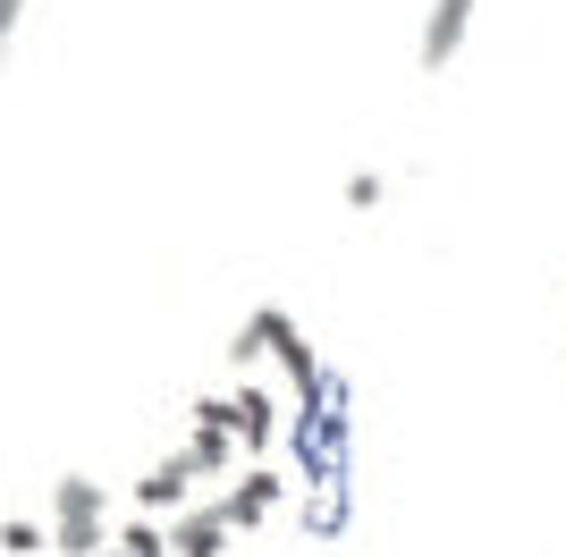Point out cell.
I'll return each instance as SVG.
<instances>
[{"instance_id": "cell-2", "label": "cell", "mask_w": 566, "mask_h": 557, "mask_svg": "<svg viewBox=\"0 0 566 557\" xmlns=\"http://www.w3.org/2000/svg\"><path fill=\"white\" fill-rule=\"evenodd\" d=\"M465 25H473V0H440L423 18V76H440L457 51H465Z\"/></svg>"}, {"instance_id": "cell-8", "label": "cell", "mask_w": 566, "mask_h": 557, "mask_svg": "<svg viewBox=\"0 0 566 557\" xmlns=\"http://www.w3.org/2000/svg\"><path fill=\"white\" fill-rule=\"evenodd\" d=\"M51 515H102V482H85V473H60V482H51Z\"/></svg>"}, {"instance_id": "cell-13", "label": "cell", "mask_w": 566, "mask_h": 557, "mask_svg": "<svg viewBox=\"0 0 566 557\" xmlns=\"http://www.w3.org/2000/svg\"><path fill=\"white\" fill-rule=\"evenodd\" d=\"M102 557H136V549H127V540H111V549H102Z\"/></svg>"}, {"instance_id": "cell-11", "label": "cell", "mask_w": 566, "mask_h": 557, "mask_svg": "<svg viewBox=\"0 0 566 557\" xmlns=\"http://www.w3.org/2000/svg\"><path fill=\"white\" fill-rule=\"evenodd\" d=\"M347 203H355V211L380 203V178H373V169H355V178H347Z\"/></svg>"}, {"instance_id": "cell-6", "label": "cell", "mask_w": 566, "mask_h": 557, "mask_svg": "<svg viewBox=\"0 0 566 557\" xmlns=\"http://www.w3.org/2000/svg\"><path fill=\"white\" fill-rule=\"evenodd\" d=\"M187 456H195V473H229V464H237V431H229V422H203V414H195Z\"/></svg>"}, {"instance_id": "cell-10", "label": "cell", "mask_w": 566, "mask_h": 557, "mask_svg": "<svg viewBox=\"0 0 566 557\" xmlns=\"http://www.w3.org/2000/svg\"><path fill=\"white\" fill-rule=\"evenodd\" d=\"M0 549H9V557H43L51 533H34V524H9V533H0Z\"/></svg>"}, {"instance_id": "cell-3", "label": "cell", "mask_w": 566, "mask_h": 557, "mask_svg": "<svg viewBox=\"0 0 566 557\" xmlns=\"http://www.w3.org/2000/svg\"><path fill=\"white\" fill-rule=\"evenodd\" d=\"M229 515L220 507H178L169 515V540H178V557H229Z\"/></svg>"}, {"instance_id": "cell-1", "label": "cell", "mask_w": 566, "mask_h": 557, "mask_svg": "<svg viewBox=\"0 0 566 557\" xmlns=\"http://www.w3.org/2000/svg\"><path fill=\"white\" fill-rule=\"evenodd\" d=\"M254 322H262V338H271V355H280V371H287V389H313V380H322V355L305 347V329L287 322L280 304H262Z\"/></svg>"}, {"instance_id": "cell-9", "label": "cell", "mask_w": 566, "mask_h": 557, "mask_svg": "<svg viewBox=\"0 0 566 557\" xmlns=\"http://www.w3.org/2000/svg\"><path fill=\"white\" fill-rule=\"evenodd\" d=\"M118 540H127V549H136V557H169V549H178V540H169L161 524H153V515H144V524H127V533H118Z\"/></svg>"}, {"instance_id": "cell-5", "label": "cell", "mask_w": 566, "mask_h": 557, "mask_svg": "<svg viewBox=\"0 0 566 557\" xmlns=\"http://www.w3.org/2000/svg\"><path fill=\"white\" fill-rule=\"evenodd\" d=\"M280 473H271V464H254V473H245V482H237L229 490V498H220V515H229V524H237V533H254V524H262V515H271V507H280Z\"/></svg>"}, {"instance_id": "cell-4", "label": "cell", "mask_w": 566, "mask_h": 557, "mask_svg": "<svg viewBox=\"0 0 566 557\" xmlns=\"http://www.w3.org/2000/svg\"><path fill=\"white\" fill-rule=\"evenodd\" d=\"M187 482H195V456L178 448V456H161V464L136 482V507H144V515H178V507H187Z\"/></svg>"}, {"instance_id": "cell-7", "label": "cell", "mask_w": 566, "mask_h": 557, "mask_svg": "<svg viewBox=\"0 0 566 557\" xmlns=\"http://www.w3.org/2000/svg\"><path fill=\"white\" fill-rule=\"evenodd\" d=\"M51 549L60 557H102L111 540H102V515H51Z\"/></svg>"}, {"instance_id": "cell-12", "label": "cell", "mask_w": 566, "mask_h": 557, "mask_svg": "<svg viewBox=\"0 0 566 557\" xmlns=\"http://www.w3.org/2000/svg\"><path fill=\"white\" fill-rule=\"evenodd\" d=\"M25 18V0H0V25H18Z\"/></svg>"}]
</instances>
